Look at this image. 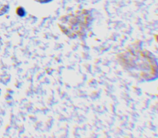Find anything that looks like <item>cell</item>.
<instances>
[{"label":"cell","mask_w":158,"mask_h":138,"mask_svg":"<svg viewBox=\"0 0 158 138\" xmlns=\"http://www.w3.org/2000/svg\"><path fill=\"white\" fill-rule=\"evenodd\" d=\"M117 61L122 68L139 82H152L158 77V59L139 42L118 54Z\"/></svg>","instance_id":"1"},{"label":"cell","mask_w":158,"mask_h":138,"mask_svg":"<svg viewBox=\"0 0 158 138\" xmlns=\"http://www.w3.org/2000/svg\"><path fill=\"white\" fill-rule=\"evenodd\" d=\"M93 20L90 12L87 10H82L64 17L60 27L70 38H84L86 37Z\"/></svg>","instance_id":"2"},{"label":"cell","mask_w":158,"mask_h":138,"mask_svg":"<svg viewBox=\"0 0 158 138\" xmlns=\"http://www.w3.org/2000/svg\"><path fill=\"white\" fill-rule=\"evenodd\" d=\"M16 13L17 15L20 17H24L27 14L26 12L23 7L22 6H19L18 8H17L16 10Z\"/></svg>","instance_id":"3"},{"label":"cell","mask_w":158,"mask_h":138,"mask_svg":"<svg viewBox=\"0 0 158 138\" xmlns=\"http://www.w3.org/2000/svg\"><path fill=\"white\" fill-rule=\"evenodd\" d=\"M9 10V6L7 5H4L0 8V16L2 15L7 13Z\"/></svg>","instance_id":"4"},{"label":"cell","mask_w":158,"mask_h":138,"mask_svg":"<svg viewBox=\"0 0 158 138\" xmlns=\"http://www.w3.org/2000/svg\"><path fill=\"white\" fill-rule=\"evenodd\" d=\"M53 0H37V2L40 3L45 4L48 3L50 2H52Z\"/></svg>","instance_id":"5"}]
</instances>
